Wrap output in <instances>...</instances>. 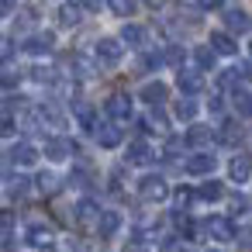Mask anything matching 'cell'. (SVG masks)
Instances as JSON below:
<instances>
[{"label": "cell", "mask_w": 252, "mask_h": 252, "mask_svg": "<svg viewBox=\"0 0 252 252\" xmlns=\"http://www.w3.org/2000/svg\"><path fill=\"white\" fill-rule=\"evenodd\" d=\"M138 193H142V200H166V197H169V187H166L162 176L149 173V176L138 180Z\"/></svg>", "instance_id": "cell-1"}, {"label": "cell", "mask_w": 252, "mask_h": 252, "mask_svg": "<svg viewBox=\"0 0 252 252\" xmlns=\"http://www.w3.org/2000/svg\"><path fill=\"white\" fill-rule=\"evenodd\" d=\"M121 56H125V49H121L118 38H100V42H97V63H100V66H118Z\"/></svg>", "instance_id": "cell-2"}, {"label": "cell", "mask_w": 252, "mask_h": 252, "mask_svg": "<svg viewBox=\"0 0 252 252\" xmlns=\"http://www.w3.org/2000/svg\"><path fill=\"white\" fill-rule=\"evenodd\" d=\"M52 49H56V35L52 32H38V35L25 38V52L28 56H49Z\"/></svg>", "instance_id": "cell-3"}, {"label": "cell", "mask_w": 252, "mask_h": 252, "mask_svg": "<svg viewBox=\"0 0 252 252\" xmlns=\"http://www.w3.org/2000/svg\"><path fill=\"white\" fill-rule=\"evenodd\" d=\"M76 152V145L69 142V138H63V135H52L49 142H45V156L52 159V162H63V159H69Z\"/></svg>", "instance_id": "cell-4"}, {"label": "cell", "mask_w": 252, "mask_h": 252, "mask_svg": "<svg viewBox=\"0 0 252 252\" xmlns=\"http://www.w3.org/2000/svg\"><path fill=\"white\" fill-rule=\"evenodd\" d=\"M149 107H162L166 104V97H169V90H166V83L162 80H152V83H145L142 87V94H138Z\"/></svg>", "instance_id": "cell-5"}, {"label": "cell", "mask_w": 252, "mask_h": 252, "mask_svg": "<svg viewBox=\"0 0 252 252\" xmlns=\"http://www.w3.org/2000/svg\"><path fill=\"white\" fill-rule=\"evenodd\" d=\"M214 166H218V159L211 152H197V156L187 159V173L190 176H207V173H214Z\"/></svg>", "instance_id": "cell-6"}, {"label": "cell", "mask_w": 252, "mask_h": 252, "mask_svg": "<svg viewBox=\"0 0 252 252\" xmlns=\"http://www.w3.org/2000/svg\"><path fill=\"white\" fill-rule=\"evenodd\" d=\"M204 231H207L211 238H218V242H231V238H235V228H231L228 218H207V221H204Z\"/></svg>", "instance_id": "cell-7"}, {"label": "cell", "mask_w": 252, "mask_h": 252, "mask_svg": "<svg viewBox=\"0 0 252 252\" xmlns=\"http://www.w3.org/2000/svg\"><path fill=\"white\" fill-rule=\"evenodd\" d=\"M107 114H111L114 121H128V118H131V97H125V94L107 97Z\"/></svg>", "instance_id": "cell-8"}, {"label": "cell", "mask_w": 252, "mask_h": 252, "mask_svg": "<svg viewBox=\"0 0 252 252\" xmlns=\"http://www.w3.org/2000/svg\"><path fill=\"white\" fill-rule=\"evenodd\" d=\"M131 166H149L152 162V149H149V142L145 138H138V142H131L128 145V156H125Z\"/></svg>", "instance_id": "cell-9"}, {"label": "cell", "mask_w": 252, "mask_h": 252, "mask_svg": "<svg viewBox=\"0 0 252 252\" xmlns=\"http://www.w3.org/2000/svg\"><path fill=\"white\" fill-rule=\"evenodd\" d=\"M228 176H231L235 183H245V180L252 176V156H235V159L228 162Z\"/></svg>", "instance_id": "cell-10"}, {"label": "cell", "mask_w": 252, "mask_h": 252, "mask_svg": "<svg viewBox=\"0 0 252 252\" xmlns=\"http://www.w3.org/2000/svg\"><path fill=\"white\" fill-rule=\"evenodd\" d=\"M224 25H228V32H238L242 35V32H249L252 21H249V14L242 7H224Z\"/></svg>", "instance_id": "cell-11"}, {"label": "cell", "mask_w": 252, "mask_h": 252, "mask_svg": "<svg viewBox=\"0 0 252 252\" xmlns=\"http://www.w3.org/2000/svg\"><path fill=\"white\" fill-rule=\"evenodd\" d=\"M94 138H97V145L114 149V145H121V128H118V125H97Z\"/></svg>", "instance_id": "cell-12"}, {"label": "cell", "mask_w": 252, "mask_h": 252, "mask_svg": "<svg viewBox=\"0 0 252 252\" xmlns=\"http://www.w3.org/2000/svg\"><path fill=\"white\" fill-rule=\"evenodd\" d=\"M35 159H38V149H35L32 142H18V145L11 149V162H14V166H32Z\"/></svg>", "instance_id": "cell-13"}, {"label": "cell", "mask_w": 252, "mask_h": 252, "mask_svg": "<svg viewBox=\"0 0 252 252\" xmlns=\"http://www.w3.org/2000/svg\"><path fill=\"white\" fill-rule=\"evenodd\" d=\"M211 49H214L218 56H235V52H238V45H235V38H231L228 32H214V35H211Z\"/></svg>", "instance_id": "cell-14"}, {"label": "cell", "mask_w": 252, "mask_h": 252, "mask_svg": "<svg viewBox=\"0 0 252 252\" xmlns=\"http://www.w3.org/2000/svg\"><path fill=\"white\" fill-rule=\"evenodd\" d=\"M176 83H180V90H183V94H197V90L204 87V76H200L197 69H180Z\"/></svg>", "instance_id": "cell-15"}, {"label": "cell", "mask_w": 252, "mask_h": 252, "mask_svg": "<svg viewBox=\"0 0 252 252\" xmlns=\"http://www.w3.org/2000/svg\"><path fill=\"white\" fill-rule=\"evenodd\" d=\"M118 228H121V214H118V211H104V214H100V221H97L100 238H111Z\"/></svg>", "instance_id": "cell-16"}, {"label": "cell", "mask_w": 252, "mask_h": 252, "mask_svg": "<svg viewBox=\"0 0 252 252\" xmlns=\"http://www.w3.org/2000/svg\"><path fill=\"white\" fill-rule=\"evenodd\" d=\"M80 18H83V7H80V4H63V7H59V25H63V28H76Z\"/></svg>", "instance_id": "cell-17"}, {"label": "cell", "mask_w": 252, "mask_h": 252, "mask_svg": "<svg viewBox=\"0 0 252 252\" xmlns=\"http://www.w3.org/2000/svg\"><path fill=\"white\" fill-rule=\"evenodd\" d=\"M166 125H169V121H166V114H162L159 107H152V111H149V118H145V121H138V128H142V131H162V135H166Z\"/></svg>", "instance_id": "cell-18"}, {"label": "cell", "mask_w": 252, "mask_h": 252, "mask_svg": "<svg viewBox=\"0 0 252 252\" xmlns=\"http://www.w3.org/2000/svg\"><path fill=\"white\" fill-rule=\"evenodd\" d=\"M28 242H32L35 249H49V245H52V228H45V224H32V228H28Z\"/></svg>", "instance_id": "cell-19"}, {"label": "cell", "mask_w": 252, "mask_h": 252, "mask_svg": "<svg viewBox=\"0 0 252 252\" xmlns=\"http://www.w3.org/2000/svg\"><path fill=\"white\" fill-rule=\"evenodd\" d=\"M211 138H214V131H211L207 125H190V131H187V145H197V149L207 145Z\"/></svg>", "instance_id": "cell-20"}, {"label": "cell", "mask_w": 252, "mask_h": 252, "mask_svg": "<svg viewBox=\"0 0 252 252\" xmlns=\"http://www.w3.org/2000/svg\"><path fill=\"white\" fill-rule=\"evenodd\" d=\"M218 142H224V145H238V142H242V125H238V121H224L221 131H218Z\"/></svg>", "instance_id": "cell-21"}, {"label": "cell", "mask_w": 252, "mask_h": 252, "mask_svg": "<svg viewBox=\"0 0 252 252\" xmlns=\"http://www.w3.org/2000/svg\"><path fill=\"white\" fill-rule=\"evenodd\" d=\"M121 42H128L131 49H142V45H145V28H138V25H125V28H121Z\"/></svg>", "instance_id": "cell-22"}, {"label": "cell", "mask_w": 252, "mask_h": 252, "mask_svg": "<svg viewBox=\"0 0 252 252\" xmlns=\"http://www.w3.org/2000/svg\"><path fill=\"white\" fill-rule=\"evenodd\" d=\"M76 121H80L87 131H97V114H94L90 104H76Z\"/></svg>", "instance_id": "cell-23"}, {"label": "cell", "mask_w": 252, "mask_h": 252, "mask_svg": "<svg viewBox=\"0 0 252 252\" xmlns=\"http://www.w3.org/2000/svg\"><path fill=\"white\" fill-rule=\"evenodd\" d=\"M100 214H104V211H100L94 200H80V204H76V218H80V221H100Z\"/></svg>", "instance_id": "cell-24"}, {"label": "cell", "mask_w": 252, "mask_h": 252, "mask_svg": "<svg viewBox=\"0 0 252 252\" xmlns=\"http://www.w3.org/2000/svg\"><path fill=\"white\" fill-rule=\"evenodd\" d=\"M35 187H38L42 193H49V197H52V193H59V176H56V173H38Z\"/></svg>", "instance_id": "cell-25"}, {"label": "cell", "mask_w": 252, "mask_h": 252, "mask_svg": "<svg viewBox=\"0 0 252 252\" xmlns=\"http://www.w3.org/2000/svg\"><path fill=\"white\" fill-rule=\"evenodd\" d=\"M28 190H32V180H28V176H14V180L7 183V193H11L14 200H21V197H28Z\"/></svg>", "instance_id": "cell-26"}, {"label": "cell", "mask_w": 252, "mask_h": 252, "mask_svg": "<svg viewBox=\"0 0 252 252\" xmlns=\"http://www.w3.org/2000/svg\"><path fill=\"white\" fill-rule=\"evenodd\" d=\"M176 118H180V121H193V118H197V100H190V97L176 100Z\"/></svg>", "instance_id": "cell-27"}, {"label": "cell", "mask_w": 252, "mask_h": 252, "mask_svg": "<svg viewBox=\"0 0 252 252\" xmlns=\"http://www.w3.org/2000/svg\"><path fill=\"white\" fill-rule=\"evenodd\" d=\"M197 197H200V200H221V197H224V187L214 183V180H207V183L197 190Z\"/></svg>", "instance_id": "cell-28"}, {"label": "cell", "mask_w": 252, "mask_h": 252, "mask_svg": "<svg viewBox=\"0 0 252 252\" xmlns=\"http://www.w3.org/2000/svg\"><path fill=\"white\" fill-rule=\"evenodd\" d=\"M214 56H218V52H214L211 45L193 49V59H197V66H200V69H211V66H214Z\"/></svg>", "instance_id": "cell-29"}, {"label": "cell", "mask_w": 252, "mask_h": 252, "mask_svg": "<svg viewBox=\"0 0 252 252\" xmlns=\"http://www.w3.org/2000/svg\"><path fill=\"white\" fill-rule=\"evenodd\" d=\"M107 7H111L118 18H131V14H135V0H107Z\"/></svg>", "instance_id": "cell-30"}, {"label": "cell", "mask_w": 252, "mask_h": 252, "mask_svg": "<svg viewBox=\"0 0 252 252\" xmlns=\"http://www.w3.org/2000/svg\"><path fill=\"white\" fill-rule=\"evenodd\" d=\"M14 131H18L14 114H11V111H0V138H7V135H14Z\"/></svg>", "instance_id": "cell-31"}, {"label": "cell", "mask_w": 252, "mask_h": 252, "mask_svg": "<svg viewBox=\"0 0 252 252\" xmlns=\"http://www.w3.org/2000/svg\"><path fill=\"white\" fill-rule=\"evenodd\" d=\"M18 80H21V69H14V66L0 69V87H18Z\"/></svg>", "instance_id": "cell-32"}, {"label": "cell", "mask_w": 252, "mask_h": 252, "mask_svg": "<svg viewBox=\"0 0 252 252\" xmlns=\"http://www.w3.org/2000/svg\"><path fill=\"white\" fill-rule=\"evenodd\" d=\"M32 25H35V7H25V11L18 14V25H14V28H18V32H28Z\"/></svg>", "instance_id": "cell-33"}, {"label": "cell", "mask_w": 252, "mask_h": 252, "mask_svg": "<svg viewBox=\"0 0 252 252\" xmlns=\"http://www.w3.org/2000/svg\"><path fill=\"white\" fill-rule=\"evenodd\" d=\"M162 63H169V66H183V49H180V45H169V49L162 52Z\"/></svg>", "instance_id": "cell-34"}, {"label": "cell", "mask_w": 252, "mask_h": 252, "mask_svg": "<svg viewBox=\"0 0 252 252\" xmlns=\"http://www.w3.org/2000/svg\"><path fill=\"white\" fill-rule=\"evenodd\" d=\"M235 107H238V114L252 118V97H249V94H238V97H235Z\"/></svg>", "instance_id": "cell-35"}, {"label": "cell", "mask_w": 252, "mask_h": 252, "mask_svg": "<svg viewBox=\"0 0 252 252\" xmlns=\"http://www.w3.org/2000/svg\"><path fill=\"white\" fill-rule=\"evenodd\" d=\"M190 200H193V190H190V187H180V190H176V207L183 211Z\"/></svg>", "instance_id": "cell-36"}, {"label": "cell", "mask_w": 252, "mask_h": 252, "mask_svg": "<svg viewBox=\"0 0 252 252\" xmlns=\"http://www.w3.org/2000/svg\"><path fill=\"white\" fill-rule=\"evenodd\" d=\"M231 211H235V214L249 211V200H245V197H231Z\"/></svg>", "instance_id": "cell-37"}, {"label": "cell", "mask_w": 252, "mask_h": 252, "mask_svg": "<svg viewBox=\"0 0 252 252\" xmlns=\"http://www.w3.org/2000/svg\"><path fill=\"white\" fill-rule=\"evenodd\" d=\"M14 7H18V0H0V18H7Z\"/></svg>", "instance_id": "cell-38"}, {"label": "cell", "mask_w": 252, "mask_h": 252, "mask_svg": "<svg viewBox=\"0 0 252 252\" xmlns=\"http://www.w3.org/2000/svg\"><path fill=\"white\" fill-rule=\"evenodd\" d=\"M80 7H87V11H100V7H104V0H80Z\"/></svg>", "instance_id": "cell-39"}, {"label": "cell", "mask_w": 252, "mask_h": 252, "mask_svg": "<svg viewBox=\"0 0 252 252\" xmlns=\"http://www.w3.org/2000/svg\"><path fill=\"white\" fill-rule=\"evenodd\" d=\"M14 224V214L11 211H0V228H11Z\"/></svg>", "instance_id": "cell-40"}, {"label": "cell", "mask_w": 252, "mask_h": 252, "mask_svg": "<svg viewBox=\"0 0 252 252\" xmlns=\"http://www.w3.org/2000/svg\"><path fill=\"white\" fill-rule=\"evenodd\" d=\"M7 56H11V45H7V38H4V35H0V63H4Z\"/></svg>", "instance_id": "cell-41"}, {"label": "cell", "mask_w": 252, "mask_h": 252, "mask_svg": "<svg viewBox=\"0 0 252 252\" xmlns=\"http://www.w3.org/2000/svg\"><path fill=\"white\" fill-rule=\"evenodd\" d=\"M238 76H242V80H252V63H245V66H238Z\"/></svg>", "instance_id": "cell-42"}, {"label": "cell", "mask_w": 252, "mask_h": 252, "mask_svg": "<svg viewBox=\"0 0 252 252\" xmlns=\"http://www.w3.org/2000/svg\"><path fill=\"white\" fill-rule=\"evenodd\" d=\"M235 238H238V242H245V245H249V249H252V231H238V235H235Z\"/></svg>", "instance_id": "cell-43"}, {"label": "cell", "mask_w": 252, "mask_h": 252, "mask_svg": "<svg viewBox=\"0 0 252 252\" xmlns=\"http://www.w3.org/2000/svg\"><path fill=\"white\" fill-rule=\"evenodd\" d=\"M211 111H214V114H221V111H224V104H221V97H214V100H211Z\"/></svg>", "instance_id": "cell-44"}, {"label": "cell", "mask_w": 252, "mask_h": 252, "mask_svg": "<svg viewBox=\"0 0 252 252\" xmlns=\"http://www.w3.org/2000/svg\"><path fill=\"white\" fill-rule=\"evenodd\" d=\"M162 252H187V249H183V245H176V242H166V249H162Z\"/></svg>", "instance_id": "cell-45"}, {"label": "cell", "mask_w": 252, "mask_h": 252, "mask_svg": "<svg viewBox=\"0 0 252 252\" xmlns=\"http://www.w3.org/2000/svg\"><path fill=\"white\" fill-rule=\"evenodd\" d=\"M197 4H200V7H218L221 0H197Z\"/></svg>", "instance_id": "cell-46"}, {"label": "cell", "mask_w": 252, "mask_h": 252, "mask_svg": "<svg viewBox=\"0 0 252 252\" xmlns=\"http://www.w3.org/2000/svg\"><path fill=\"white\" fill-rule=\"evenodd\" d=\"M145 4H152V7H159V4H162V0H145Z\"/></svg>", "instance_id": "cell-47"}, {"label": "cell", "mask_w": 252, "mask_h": 252, "mask_svg": "<svg viewBox=\"0 0 252 252\" xmlns=\"http://www.w3.org/2000/svg\"><path fill=\"white\" fill-rule=\"evenodd\" d=\"M249 52H252V45H249Z\"/></svg>", "instance_id": "cell-48"}]
</instances>
